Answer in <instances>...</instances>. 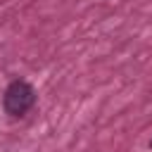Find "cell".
Listing matches in <instances>:
<instances>
[{
  "label": "cell",
  "instance_id": "1",
  "mask_svg": "<svg viewBox=\"0 0 152 152\" xmlns=\"http://www.w3.org/2000/svg\"><path fill=\"white\" fill-rule=\"evenodd\" d=\"M36 102V90L26 83V81H12L7 88H5V95H2V104H5V112L12 114V116H21L26 114Z\"/></svg>",
  "mask_w": 152,
  "mask_h": 152
},
{
  "label": "cell",
  "instance_id": "2",
  "mask_svg": "<svg viewBox=\"0 0 152 152\" xmlns=\"http://www.w3.org/2000/svg\"><path fill=\"white\" fill-rule=\"evenodd\" d=\"M150 147H152V145H150Z\"/></svg>",
  "mask_w": 152,
  "mask_h": 152
}]
</instances>
